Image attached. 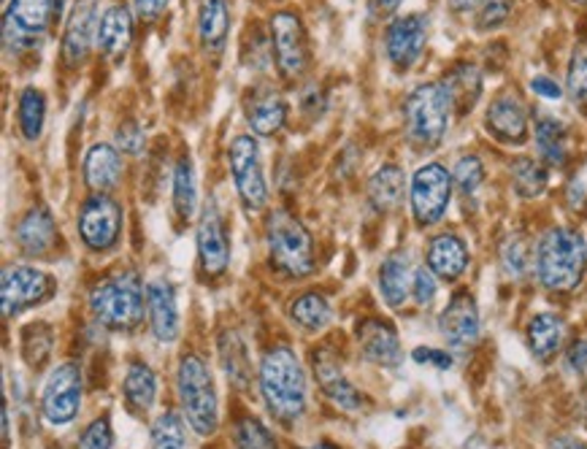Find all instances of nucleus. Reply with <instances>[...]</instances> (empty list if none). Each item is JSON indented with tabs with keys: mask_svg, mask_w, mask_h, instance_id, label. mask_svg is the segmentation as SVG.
I'll return each mask as SVG.
<instances>
[{
	"mask_svg": "<svg viewBox=\"0 0 587 449\" xmlns=\"http://www.w3.org/2000/svg\"><path fill=\"white\" fill-rule=\"evenodd\" d=\"M133 3H136V11L141 20H154V16L163 14L168 0H133Z\"/></svg>",
	"mask_w": 587,
	"mask_h": 449,
	"instance_id": "52",
	"label": "nucleus"
},
{
	"mask_svg": "<svg viewBox=\"0 0 587 449\" xmlns=\"http://www.w3.org/2000/svg\"><path fill=\"white\" fill-rule=\"evenodd\" d=\"M185 423L174 412H163L152 423V449H185Z\"/></svg>",
	"mask_w": 587,
	"mask_h": 449,
	"instance_id": "41",
	"label": "nucleus"
},
{
	"mask_svg": "<svg viewBox=\"0 0 587 449\" xmlns=\"http://www.w3.org/2000/svg\"><path fill=\"white\" fill-rule=\"evenodd\" d=\"M174 207L182 220H192L198 212V185L190 158H182L174 169Z\"/></svg>",
	"mask_w": 587,
	"mask_h": 449,
	"instance_id": "36",
	"label": "nucleus"
},
{
	"mask_svg": "<svg viewBox=\"0 0 587 449\" xmlns=\"http://www.w3.org/2000/svg\"><path fill=\"white\" fill-rule=\"evenodd\" d=\"M425 43H428V16L425 14H407L392 20L387 27L385 49L390 63L398 71H407L423 58Z\"/></svg>",
	"mask_w": 587,
	"mask_h": 449,
	"instance_id": "13",
	"label": "nucleus"
},
{
	"mask_svg": "<svg viewBox=\"0 0 587 449\" xmlns=\"http://www.w3.org/2000/svg\"><path fill=\"white\" fill-rule=\"evenodd\" d=\"M441 85H445L447 92H450L455 112H461V114L469 112V109L479 101L482 76L474 65H469V63L455 65V68L447 74V79H441Z\"/></svg>",
	"mask_w": 587,
	"mask_h": 449,
	"instance_id": "32",
	"label": "nucleus"
},
{
	"mask_svg": "<svg viewBox=\"0 0 587 449\" xmlns=\"http://www.w3.org/2000/svg\"><path fill=\"white\" fill-rule=\"evenodd\" d=\"M228 163L241 203L249 212H260L268 203V185H265L258 141L252 136H236L228 149Z\"/></svg>",
	"mask_w": 587,
	"mask_h": 449,
	"instance_id": "8",
	"label": "nucleus"
},
{
	"mask_svg": "<svg viewBox=\"0 0 587 449\" xmlns=\"http://www.w3.org/2000/svg\"><path fill=\"white\" fill-rule=\"evenodd\" d=\"M58 241V225L47 207L27 209L25 217L16 225V244L25 254H47Z\"/></svg>",
	"mask_w": 587,
	"mask_h": 449,
	"instance_id": "23",
	"label": "nucleus"
},
{
	"mask_svg": "<svg viewBox=\"0 0 587 449\" xmlns=\"http://www.w3.org/2000/svg\"><path fill=\"white\" fill-rule=\"evenodd\" d=\"M307 449H339V447L328 445V441H320V445H314V447H307Z\"/></svg>",
	"mask_w": 587,
	"mask_h": 449,
	"instance_id": "56",
	"label": "nucleus"
},
{
	"mask_svg": "<svg viewBox=\"0 0 587 449\" xmlns=\"http://www.w3.org/2000/svg\"><path fill=\"white\" fill-rule=\"evenodd\" d=\"M147 314L152 334L158 341L174 344L179 338V307H176V292L168 282L154 279L147 287Z\"/></svg>",
	"mask_w": 587,
	"mask_h": 449,
	"instance_id": "19",
	"label": "nucleus"
},
{
	"mask_svg": "<svg viewBox=\"0 0 587 449\" xmlns=\"http://www.w3.org/2000/svg\"><path fill=\"white\" fill-rule=\"evenodd\" d=\"M358 344L363 349V358L371 363L382 365V369H396L403 360L401 338L396 328L385 320H365L358 328Z\"/></svg>",
	"mask_w": 587,
	"mask_h": 449,
	"instance_id": "20",
	"label": "nucleus"
},
{
	"mask_svg": "<svg viewBox=\"0 0 587 449\" xmlns=\"http://www.w3.org/2000/svg\"><path fill=\"white\" fill-rule=\"evenodd\" d=\"M414 271L407 252H392L382 260L379 269V292L390 309H401L412 292Z\"/></svg>",
	"mask_w": 587,
	"mask_h": 449,
	"instance_id": "24",
	"label": "nucleus"
},
{
	"mask_svg": "<svg viewBox=\"0 0 587 449\" xmlns=\"http://www.w3.org/2000/svg\"><path fill=\"white\" fill-rule=\"evenodd\" d=\"M198 260L207 276H223L230 263V238L217 207H209L198 223Z\"/></svg>",
	"mask_w": 587,
	"mask_h": 449,
	"instance_id": "17",
	"label": "nucleus"
},
{
	"mask_svg": "<svg viewBox=\"0 0 587 449\" xmlns=\"http://www.w3.org/2000/svg\"><path fill=\"white\" fill-rule=\"evenodd\" d=\"M260 392L279 423H298L307 412V376L290 347H274L260 363Z\"/></svg>",
	"mask_w": 587,
	"mask_h": 449,
	"instance_id": "2",
	"label": "nucleus"
},
{
	"mask_svg": "<svg viewBox=\"0 0 587 449\" xmlns=\"http://www.w3.org/2000/svg\"><path fill=\"white\" fill-rule=\"evenodd\" d=\"M439 330L445 336L450 349H469L479 338V309H476L474 296L466 290L455 292L447 303V309L439 317Z\"/></svg>",
	"mask_w": 587,
	"mask_h": 449,
	"instance_id": "15",
	"label": "nucleus"
},
{
	"mask_svg": "<svg viewBox=\"0 0 587 449\" xmlns=\"http://www.w3.org/2000/svg\"><path fill=\"white\" fill-rule=\"evenodd\" d=\"M452 174L441 163H425L412 176L409 187V203H412V217L420 227H430L441 223V217L450 209L452 198Z\"/></svg>",
	"mask_w": 587,
	"mask_h": 449,
	"instance_id": "7",
	"label": "nucleus"
},
{
	"mask_svg": "<svg viewBox=\"0 0 587 449\" xmlns=\"http://www.w3.org/2000/svg\"><path fill=\"white\" fill-rule=\"evenodd\" d=\"M569 92L574 101L587 107V47H579L569 60Z\"/></svg>",
	"mask_w": 587,
	"mask_h": 449,
	"instance_id": "44",
	"label": "nucleus"
},
{
	"mask_svg": "<svg viewBox=\"0 0 587 449\" xmlns=\"http://www.w3.org/2000/svg\"><path fill=\"white\" fill-rule=\"evenodd\" d=\"M314 374H317L320 387H323L325 396L330 398V403H336L345 412H358L363 409V396L358 392V387L341 371L339 360L328 352V349H320L314 352Z\"/></svg>",
	"mask_w": 587,
	"mask_h": 449,
	"instance_id": "21",
	"label": "nucleus"
},
{
	"mask_svg": "<svg viewBox=\"0 0 587 449\" xmlns=\"http://www.w3.org/2000/svg\"><path fill=\"white\" fill-rule=\"evenodd\" d=\"M236 447L238 449H276L268 428L258 420H241L236 425Z\"/></svg>",
	"mask_w": 587,
	"mask_h": 449,
	"instance_id": "43",
	"label": "nucleus"
},
{
	"mask_svg": "<svg viewBox=\"0 0 587 449\" xmlns=\"http://www.w3.org/2000/svg\"><path fill=\"white\" fill-rule=\"evenodd\" d=\"M566 363H569V369L577 371V374H585L587 371V338H577V341L569 347Z\"/></svg>",
	"mask_w": 587,
	"mask_h": 449,
	"instance_id": "51",
	"label": "nucleus"
},
{
	"mask_svg": "<svg viewBox=\"0 0 587 449\" xmlns=\"http://www.w3.org/2000/svg\"><path fill=\"white\" fill-rule=\"evenodd\" d=\"M403 192H407V176H403V169H398V165H382L371 176L369 201L376 212H396L403 203Z\"/></svg>",
	"mask_w": 587,
	"mask_h": 449,
	"instance_id": "29",
	"label": "nucleus"
},
{
	"mask_svg": "<svg viewBox=\"0 0 587 449\" xmlns=\"http://www.w3.org/2000/svg\"><path fill=\"white\" fill-rule=\"evenodd\" d=\"M52 0H9L3 14V43L9 52L36 43V38L47 30Z\"/></svg>",
	"mask_w": 587,
	"mask_h": 449,
	"instance_id": "11",
	"label": "nucleus"
},
{
	"mask_svg": "<svg viewBox=\"0 0 587 449\" xmlns=\"http://www.w3.org/2000/svg\"><path fill=\"white\" fill-rule=\"evenodd\" d=\"M90 312L98 325L130 334L143 320V285L136 271L125 269L98 282L90 292Z\"/></svg>",
	"mask_w": 587,
	"mask_h": 449,
	"instance_id": "3",
	"label": "nucleus"
},
{
	"mask_svg": "<svg viewBox=\"0 0 587 449\" xmlns=\"http://www.w3.org/2000/svg\"><path fill=\"white\" fill-rule=\"evenodd\" d=\"M414 363H430L439 371H450L452 369V354L445 352V349H430V347H417L412 352Z\"/></svg>",
	"mask_w": 587,
	"mask_h": 449,
	"instance_id": "49",
	"label": "nucleus"
},
{
	"mask_svg": "<svg viewBox=\"0 0 587 449\" xmlns=\"http://www.w3.org/2000/svg\"><path fill=\"white\" fill-rule=\"evenodd\" d=\"M22 352H25L27 365L33 369H41L47 363L49 352H52V334H49V325L38 323L30 325L25 330V338H22Z\"/></svg>",
	"mask_w": 587,
	"mask_h": 449,
	"instance_id": "42",
	"label": "nucleus"
},
{
	"mask_svg": "<svg viewBox=\"0 0 587 449\" xmlns=\"http://www.w3.org/2000/svg\"><path fill=\"white\" fill-rule=\"evenodd\" d=\"M525 338H528V347L536 358L552 360L558 354V349L563 347L566 323H563V317H558L555 312H539L528 320Z\"/></svg>",
	"mask_w": 587,
	"mask_h": 449,
	"instance_id": "27",
	"label": "nucleus"
},
{
	"mask_svg": "<svg viewBox=\"0 0 587 449\" xmlns=\"http://www.w3.org/2000/svg\"><path fill=\"white\" fill-rule=\"evenodd\" d=\"M271 263L287 276H309L314 271V244L309 230L290 212H274L265 225Z\"/></svg>",
	"mask_w": 587,
	"mask_h": 449,
	"instance_id": "6",
	"label": "nucleus"
},
{
	"mask_svg": "<svg viewBox=\"0 0 587 449\" xmlns=\"http://www.w3.org/2000/svg\"><path fill=\"white\" fill-rule=\"evenodd\" d=\"M122 392H125V401L133 412L147 414L154 407V398H158V379H154V371L147 363H130L125 371V379H122Z\"/></svg>",
	"mask_w": 587,
	"mask_h": 449,
	"instance_id": "30",
	"label": "nucleus"
},
{
	"mask_svg": "<svg viewBox=\"0 0 587 449\" xmlns=\"http://www.w3.org/2000/svg\"><path fill=\"white\" fill-rule=\"evenodd\" d=\"M122 179V158L109 144H96L85 154V182L96 192H109Z\"/></svg>",
	"mask_w": 587,
	"mask_h": 449,
	"instance_id": "26",
	"label": "nucleus"
},
{
	"mask_svg": "<svg viewBox=\"0 0 587 449\" xmlns=\"http://www.w3.org/2000/svg\"><path fill=\"white\" fill-rule=\"evenodd\" d=\"M469 247L455 233H439L428 244V269L439 279L458 282L469 269Z\"/></svg>",
	"mask_w": 587,
	"mask_h": 449,
	"instance_id": "22",
	"label": "nucleus"
},
{
	"mask_svg": "<svg viewBox=\"0 0 587 449\" xmlns=\"http://www.w3.org/2000/svg\"><path fill=\"white\" fill-rule=\"evenodd\" d=\"M249 127H252L258 136H274L287 120V107L282 101V96L276 92H265V96H258L252 103H249Z\"/></svg>",
	"mask_w": 587,
	"mask_h": 449,
	"instance_id": "34",
	"label": "nucleus"
},
{
	"mask_svg": "<svg viewBox=\"0 0 587 449\" xmlns=\"http://www.w3.org/2000/svg\"><path fill=\"white\" fill-rule=\"evenodd\" d=\"M485 127L496 141L525 144V138H528V109L514 92H503L487 109Z\"/></svg>",
	"mask_w": 587,
	"mask_h": 449,
	"instance_id": "18",
	"label": "nucleus"
},
{
	"mask_svg": "<svg viewBox=\"0 0 587 449\" xmlns=\"http://www.w3.org/2000/svg\"><path fill=\"white\" fill-rule=\"evenodd\" d=\"M52 296V279L43 271L30 265H9L0 279V298H3V314H20L36 303Z\"/></svg>",
	"mask_w": 587,
	"mask_h": 449,
	"instance_id": "12",
	"label": "nucleus"
},
{
	"mask_svg": "<svg viewBox=\"0 0 587 449\" xmlns=\"http://www.w3.org/2000/svg\"><path fill=\"white\" fill-rule=\"evenodd\" d=\"M530 90L539 98H545V101H561L563 98L561 85H558L555 79H550V76H534V79H530Z\"/></svg>",
	"mask_w": 587,
	"mask_h": 449,
	"instance_id": "50",
	"label": "nucleus"
},
{
	"mask_svg": "<svg viewBox=\"0 0 587 449\" xmlns=\"http://www.w3.org/2000/svg\"><path fill=\"white\" fill-rule=\"evenodd\" d=\"M487 0H450V5L455 11H474V9H482Z\"/></svg>",
	"mask_w": 587,
	"mask_h": 449,
	"instance_id": "54",
	"label": "nucleus"
},
{
	"mask_svg": "<svg viewBox=\"0 0 587 449\" xmlns=\"http://www.w3.org/2000/svg\"><path fill=\"white\" fill-rule=\"evenodd\" d=\"M98 0H76L63 33V60L68 65L85 63L92 41H98Z\"/></svg>",
	"mask_w": 587,
	"mask_h": 449,
	"instance_id": "16",
	"label": "nucleus"
},
{
	"mask_svg": "<svg viewBox=\"0 0 587 449\" xmlns=\"http://www.w3.org/2000/svg\"><path fill=\"white\" fill-rule=\"evenodd\" d=\"M290 317L301 325L303 330H323L330 323V303L325 301L320 292H307V296L296 298L290 307Z\"/></svg>",
	"mask_w": 587,
	"mask_h": 449,
	"instance_id": "37",
	"label": "nucleus"
},
{
	"mask_svg": "<svg viewBox=\"0 0 587 449\" xmlns=\"http://www.w3.org/2000/svg\"><path fill=\"white\" fill-rule=\"evenodd\" d=\"M534 252L536 249H530V244L523 236H509L501 247V263L507 274L514 279L528 274L534 269Z\"/></svg>",
	"mask_w": 587,
	"mask_h": 449,
	"instance_id": "39",
	"label": "nucleus"
},
{
	"mask_svg": "<svg viewBox=\"0 0 587 449\" xmlns=\"http://www.w3.org/2000/svg\"><path fill=\"white\" fill-rule=\"evenodd\" d=\"M509 174H512L514 192H517L520 198H525V201L539 198L541 192L547 190V185H550V171H547V165L541 163V160L534 158H517L512 163V169H509Z\"/></svg>",
	"mask_w": 587,
	"mask_h": 449,
	"instance_id": "33",
	"label": "nucleus"
},
{
	"mask_svg": "<svg viewBox=\"0 0 587 449\" xmlns=\"http://www.w3.org/2000/svg\"><path fill=\"white\" fill-rule=\"evenodd\" d=\"M82 409L79 365L63 363L49 374L41 390V414L49 425H71Z\"/></svg>",
	"mask_w": 587,
	"mask_h": 449,
	"instance_id": "9",
	"label": "nucleus"
},
{
	"mask_svg": "<svg viewBox=\"0 0 587 449\" xmlns=\"http://www.w3.org/2000/svg\"><path fill=\"white\" fill-rule=\"evenodd\" d=\"M230 14L225 0H201V11H198V38L207 54H220L228 41Z\"/></svg>",
	"mask_w": 587,
	"mask_h": 449,
	"instance_id": "28",
	"label": "nucleus"
},
{
	"mask_svg": "<svg viewBox=\"0 0 587 449\" xmlns=\"http://www.w3.org/2000/svg\"><path fill=\"white\" fill-rule=\"evenodd\" d=\"M534 252L536 279L550 292H572L583 285L587 271V241L577 227L552 225Z\"/></svg>",
	"mask_w": 587,
	"mask_h": 449,
	"instance_id": "1",
	"label": "nucleus"
},
{
	"mask_svg": "<svg viewBox=\"0 0 587 449\" xmlns=\"http://www.w3.org/2000/svg\"><path fill=\"white\" fill-rule=\"evenodd\" d=\"M176 390H179L182 412H185L190 428L198 436H212L220 423L217 392H214V382L209 376L207 363L198 354L182 358L179 374H176Z\"/></svg>",
	"mask_w": 587,
	"mask_h": 449,
	"instance_id": "4",
	"label": "nucleus"
},
{
	"mask_svg": "<svg viewBox=\"0 0 587 449\" xmlns=\"http://www.w3.org/2000/svg\"><path fill=\"white\" fill-rule=\"evenodd\" d=\"M16 114H20L22 136H25L27 141H36L43 130V116H47V101H43L41 90H33L30 87V90L22 92Z\"/></svg>",
	"mask_w": 587,
	"mask_h": 449,
	"instance_id": "38",
	"label": "nucleus"
},
{
	"mask_svg": "<svg viewBox=\"0 0 587 449\" xmlns=\"http://www.w3.org/2000/svg\"><path fill=\"white\" fill-rule=\"evenodd\" d=\"M220 360H223V369L228 374V379L234 382L238 390L252 382V371H249V358H247V347L236 334H223L220 338Z\"/></svg>",
	"mask_w": 587,
	"mask_h": 449,
	"instance_id": "35",
	"label": "nucleus"
},
{
	"mask_svg": "<svg viewBox=\"0 0 587 449\" xmlns=\"http://www.w3.org/2000/svg\"><path fill=\"white\" fill-rule=\"evenodd\" d=\"M133 38V16L127 5H109L98 25V47L109 60H120Z\"/></svg>",
	"mask_w": 587,
	"mask_h": 449,
	"instance_id": "25",
	"label": "nucleus"
},
{
	"mask_svg": "<svg viewBox=\"0 0 587 449\" xmlns=\"http://www.w3.org/2000/svg\"><path fill=\"white\" fill-rule=\"evenodd\" d=\"M401 3L403 0H371L369 5L374 14H392V11H396Z\"/></svg>",
	"mask_w": 587,
	"mask_h": 449,
	"instance_id": "53",
	"label": "nucleus"
},
{
	"mask_svg": "<svg viewBox=\"0 0 587 449\" xmlns=\"http://www.w3.org/2000/svg\"><path fill=\"white\" fill-rule=\"evenodd\" d=\"M117 144L122 152L138 154L143 147V130L138 125H133V122H127V125H122L117 130Z\"/></svg>",
	"mask_w": 587,
	"mask_h": 449,
	"instance_id": "48",
	"label": "nucleus"
},
{
	"mask_svg": "<svg viewBox=\"0 0 587 449\" xmlns=\"http://www.w3.org/2000/svg\"><path fill=\"white\" fill-rule=\"evenodd\" d=\"M114 447V434H112V423L107 417L92 420L85 428L79 439V449H112Z\"/></svg>",
	"mask_w": 587,
	"mask_h": 449,
	"instance_id": "45",
	"label": "nucleus"
},
{
	"mask_svg": "<svg viewBox=\"0 0 587 449\" xmlns=\"http://www.w3.org/2000/svg\"><path fill=\"white\" fill-rule=\"evenodd\" d=\"M271 43L276 52V65L282 76H298L307 68V33L301 20L290 11H279L271 20Z\"/></svg>",
	"mask_w": 587,
	"mask_h": 449,
	"instance_id": "14",
	"label": "nucleus"
},
{
	"mask_svg": "<svg viewBox=\"0 0 587 449\" xmlns=\"http://www.w3.org/2000/svg\"><path fill=\"white\" fill-rule=\"evenodd\" d=\"M455 112L452 98L441 82H428L420 85L412 96L407 98L403 116H407V133L417 147L434 149L439 147L441 138L450 127V114Z\"/></svg>",
	"mask_w": 587,
	"mask_h": 449,
	"instance_id": "5",
	"label": "nucleus"
},
{
	"mask_svg": "<svg viewBox=\"0 0 587 449\" xmlns=\"http://www.w3.org/2000/svg\"><path fill=\"white\" fill-rule=\"evenodd\" d=\"M509 14H512V3L509 0H487L479 9V14H476V27L479 30H492V27L503 25Z\"/></svg>",
	"mask_w": 587,
	"mask_h": 449,
	"instance_id": "46",
	"label": "nucleus"
},
{
	"mask_svg": "<svg viewBox=\"0 0 587 449\" xmlns=\"http://www.w3.org/2000/svg\"><path fill=\"white\" fill-rule=\"evenodd\" d=\"M436 279H439V276H436L430 269H417V271H414L412 296H414V301L420 303V307H430V303H434Z\"/></svg>",
	"mask_w": 587,
	"mask_h": 449,
	"instance_id": "47",
	"label": "nucleus"
},
{
	"mask_svg": "<svg viewBox=\"0 0 587 449\" xmlns=\"http://www.w3.org/2000/svg\"><path fill=\"white\" fill-rule=\"evenodd\" d=\"M122 230V207L107 196L96 192L87 198L79 212V236L92 252H107L117 244Z\"/></svg>",
	"mask_w": 587,
	"mask_h": 449,
	"instance_id": "10",
	"label": "nucleus"
},
{
	"mask_svg": "<svg viewBox=\"0 0 587 449\" xmlns=\"http://www.w3.org/2000/svg\"><path fill=\"white\" fill-rule=\"evenodd\" d=\"M550 449H587V445L579 439H569V436H563V439L552 441Z\"/></svg>",
	"mask_w": 587,
	"mask_h": 449,
	"instance_id": "55",
	"label": "nucleus"
},
{
	"mask_svg": "<svg viewBox=\"0 0 587 449\" xmlns=\"http://www.w3.org/2000/svg\"><path fill=\"white\" fill-rule=\"evenodd\" d=\"M452 185L458 187L463 198L476 196L482 190V185H485V165H482L476 154H466V158L458 160L455 171H452Z\"/></svg>",
	"mask_w": 587,
	"mask_h": 449,
	"instance_id": "40",
	"label": "nucleus"
},
{
	"mask_svg": "<svg viewBox=\"0 0 587 449\" xmlns=\"http://www.w3.org/2000/svg\"><path fill=\"white\" fill-rule=\"evenodd\" d=\"M572 3H577V5H587V0H572Z\"/></svg>",
	"mask_w": 587,
	"mask_h": 449,
	"instance_id": "57",
	"label": "nucleus"
},
{
	"mask_svg": "<svg viewBox=\"0 0 587 449\" xmlns=\"http://www.w3.org/2000/svg\"><path fill=\"white\" fill-rule=\"evenodd\" d=\"M534 141L547 165H558L561 169L569 160V133L563 122L552 120L547 114L539 116L534 125Z\"/></svg>",
	"mask_w": 587,
	"mask_h": 449,
	"instance_id": "31",
	"label": "nucleus"
}]
</instances>
